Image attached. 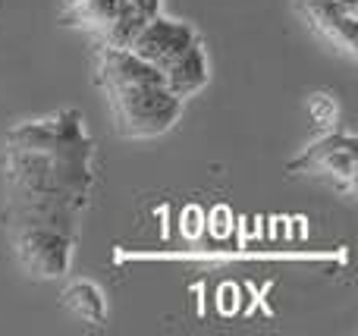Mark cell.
Wrapping results in <instances>:
<instances>
[{
	"label": "cell",
	"mask_w": 358,
	"mask_h": 336,
	"mask_svg": "<svg viewBox=\"0 0 358 336\" xmlns=\"http://www.w3.org/2000/svg\"><path fill=\"white\" fill-rule=\"evenodd\" d=\"M10 239L13 255L29 277L57 280L73 268L76 236H66L60 230H44V226H25V230H10Z\"/></svg>",
	"instance_id": "obj_4"
},
{
	"label": "cell",
	"mask_w": 358,
	"mask_h": 336,
	"mask_svg": "<svg viewBox=\"0 0 358 336\" xmlns=\"http://www.w3.org/2000/svg\"><path fill=\"white\" fill-rule=\"evenodd\" d=\"M94 192V142L79 110L29 119L3 138L6 230L44 226L79 239Z\"/></svg>",
	"instance_id": "obj_1"
},
{
	"label": "cell",
	"mask_w": 358,
	"mask_h": 336,
	"mask_svg": "<svg viewBox=\"0 0 358 336\" xmlns=\"http://www.w3.org/2000/svg\"><path fill=\"white\" fill-rule=\"evenodd\" d=\"M94 75L123 138H157L182 117V101L170 94L161 73L138 60L132 50L98 44Z\"/></svg>",
	"instance_id": "obj_2"
},
{
	"label": "cell",
	"mask_w": 358,
	"mask_h": 336,
	"mask_svg": "<svg viewBox=\"0 0 358 336\" xmlns=\"http://www.w3.org/2000/svg\"><path fill=\"white\" fill-rule=\"evenodd\" d=\"M355 157H358V142L352 132H330V136H324L321 142L305 148L302 154L289 163V173L324 180V182H330V186L343 189L346 195H352Z\"/></svg>",
	"instance_id": "obj_5"
},
{
	"label": "cell",
	"mask_w": 358,
	"mask_h": 336,
	"mask_svg": "<svg viewBox=\"0 0 358 336\" xmlns=\"http://www.w3.org/2000/svg\"><path fill=\"white\" fill-rule=\"evenodd\" d=\"M63 305L76 314V318L88 321V324H104L107 321V299L92 280H76L63 289Z\"/></svg>",
	"instance_id": "obj_9"
},
{
	"label": "cell",
	"mask_w": 358,
	"mask_h": 336,
	"mask_svg": "<svg viewBox=\"0 0 358 336\" xmlns=\"http://www.w3.org/2000/svg\"><path fill=\"white\" fill-rule=\"evenodd\" d=\"M161 13V0H66L63 22L79 25L104 48H129L148 19Z\"/></svg>",
	"instance_id": "obj_3"
},
{
	"label": "cell",
	"mask_w": 358,
	"mask_h": 336,
	"mask_svg": "<svg viewBox=\"0 0 358 336\" xmlns=\"http://www.w3.org/2000/svg\"><path fill=\"white\" fill-rule=\"evenodd\" d=\"M195 41H201V38H198V31L192 29V25L176 22V19H167L157 13L155 19H148V22L142 25V31L132 38V44L126 50H132L138 60H145L148 66H155L157 73H164V69H167L176 57H182Z\"/></svg>",
	"instance_id": "obj_7"
},
{
	"label": "cell",
	"mask_w": 358,
	"mask_h": 336,
	"mask_svg": "<svg viewBox=\"0 0 358 336\" xmlns=\"http://www.w3.org/2000/svg\"><path fill=\"white\" fill-rule=\"evenodd\" d=\"M164 85L170 88V94H176L179 101H189L201 92L210 82V63H208V50L201 41H195L182 57H176L167 69L161 73Z\"/></svg>",
	"instance_id": "obj_8"
},
{
	"label": "cell",
	"mask_w": 358,
	"mask_h": 336,
	"mask_svg": "<svg viewBox=\"0 0 358 336\" xmlns=\"http://www.w3.org/2000/svg\"><path fill=\"white\" fill-rule=\"evenodd\" d=\"M296 13L317 38L355 60L358 35V0H296Z\"/></svg>",
	"instance_id": "obj_6"
}]
</instances>
